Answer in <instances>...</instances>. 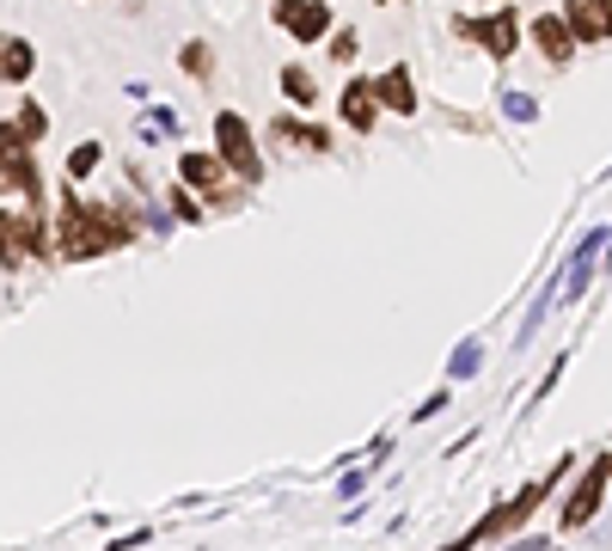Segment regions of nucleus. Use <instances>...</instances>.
<instances>
[{"instance_id":"obj_1","label":"nucleus","mask_w":612,"mask_h":551,"mask_svg":"<svg viewBox=\"0 0 612 551\" xmlns=\"http://www.w3.org/2000/svg\"><path fill=\"white\" fill-rule=\"evenodd\" d=\"M136 239V221L117 209H86L80 197H61V227H56V251L61 258H98L117 245Z\"/></svg>"},{"instance_id":"obj_2","label":"nucleus","mask_w":612,"mask_h":551,"mask_svg":"<svg viewBox=\"0 0 612 551\" xmlns=\"http://www.w3.org/2000/svg\"><path fill=\"white\" fill-rule=\"evenodd\" d=\"M569 466V459H564ZM564 466H557V472H564ZM557 472H545V478H533V484L527 490H515V496H508L503 508H490L484 520H478L472 534L459 539L454 551H472V546H484V539H508V534H520V527H527V515H539V503H545L551 496V484H557Z\"/></svg>"},{"instance_id":"obj_3","label":"nucleus","mask_w":612,"mask_h":551,"mask_svg":"<svg viewBox=\"0 0 612 551\" xmlns=\"http://www.w3.org/2000/svg\"><path fill=\"white\" fill-rule=\"evenodd\" d=\"M214 148H221V160H227L233 178H263V160H258V141H251V129H245L239 110H221L214 117Z\"/></svg>"},{"instance_id":"obj_4","label":"nucleus","mask_w":612,"mask_h":551,"mask_svg":"<svg viewBox=\"0 0 612 551\" xmlns=\"http://www.w3.org/2000/svg\"><path fill=\"white\" fill-rule=\"evenodd\" d=\"M31 251H49V233L37 214H13L0 209V270H19Z\"/></svg>"},{"instance_id":"obj_5","label":"nucleus","mask_w":612,"mask_h":551,"mask_svg":"<svg viewBox=\"0 0 612 551\" xmlns=\"http://www.w3.org/2000/svg\"><path fill=\"white\" fill-rule=\"evenodd\" d=\"M607 484H612V459H595V466L576 478V490H569L564 520H557V527H569V534H576V527H588V520L600 515V496H607Z\"/></svg>"},{"instance_id":"obj_6","label":"nucleus","mask_w":612,"mask_h":551,"mask_svg":"<svg viewBox=\"0 0 612 551\" xmlns=\"http://www.w3.org/2000/svg\"><path fill=\"white\" fill-rule=\"evenodd\" d=\"M0 166H7V178H13L31 202H44V184H37V166H31V136L19 122H0Z\"/></svg>"},{"instance_id":"obj_7","label":"nucleus","mask_w":612,"mask_h":551,"mask_svg":"<svg viewBox=\"0 0 612 551\" xmlns=\"http://www.w3.org/2000/svg\"><path fill=\"white\" fill-rule=\"evenodd\" d=\"M275 25L289 37H301V44H313V37L331 31V7L325 0H275Z\"/></svg>"},{"instance_id":"obj_8","label":"nucleus","mask_w":612,"mask_h":551,"mask_svg":"<svg viewBox=\"0 0 612 551\" xmlns=\"http://www.w3.org/2000/svg\"><path fill=\"white\" fill-rule=\"evenodd\" d=\"M459 31H472V37H478V44H484L496 61H503L508 49L520 44V19L508 13V7H503V13H490V19H466V25H459Z\"/></svg>"},{"instance_id":"obj_9","label":"nucleus","mask_w":612,"mask_h":551,"mask_svg":"<svg viewBox=\"0 0 612 551\" xmlns=\"http://www.w3.org/2000/svg\"><path fill=\"white\" fill-rule=\"evenodd\" d=\"M564 19H569V31H576V44H600V37H612V0H569Z\"/></svg>"},{"instance_id":"obj_10","label":"nucleus","mask_w":612,"mask_h":551,"mask_svg":"<svg viewBox=\"0 0 612 551\" xmlns=\"http://www.w3.org/2000/svg\"><path fill=\"white\" fill-rule=\"evenodd\" d=\"M337 110H343V122H350V129H374V122H380V98H374V80H350V86H343V98H337Z\"/></svg>"},{"instance_id":"obj_11","label":"nucleus","mask_w":612,"mask_h":551,"mask_svg":"<svg viewBox=\"0 0 612 551\" xmlns=\"http://www.w3.org/2000/svg\"><path fill=\"white\" fill-rule=\"evenodd\" d=\"M374 98H380V110H398V117H411V110H416L411 68H386V74H374Z\"/></svg>"},{"instance_id":"obj_12","label":"nucleus","mask_w":612,"mask_h":551,"mask_svg":"<svg viewBox=\"0 0 612 551\" xmlns=\"http://www.w3.org/2000/svg\"><path fill=\"white\" fill-rule=\"evenodd\" d=\"M533 44L545 49L557 68H564L569 56H576V31H569V19L564 13H539V25H533Z\"/></svg>"},{"instance_id":"obj_13","label":"nucleus","mask_w":612,"mask_h":551,"mask_svg":"<svg viewBox=\"0 0 612 551\" xmlns=\"http://www.w3.org/2000/svg\"><path fill=\"white\" fill-rule=\"evenodd\" d=\"M178 178H184V190H214V184L233 178V172H227V160H221V153H184V160H178Z\"/></svg>"},{"instance_id":"obj_14","label":"nucleus","mask_w":612,"mask_h":551,"mask_svg":"<svg viewBox=\"0 0 612 551\" xmlns=\"http://www.w3.org/2000/svg\"><path fill=\"white\" fill-rule=\"evenodd\" d=\"M31 68H37V49H31L25 37H0V80H7V86H25Z\"/></svg>"},{"instance_id":"obj_15","label":"nucleus","mask_w":612,"mask_h":551,"mask_svg":"<svg viewBox=\"0 0 612 551\" xmlns=\"http://www.w3.org/2000/svg\"><path fill=\"white\" fill-rule=\"evenodd\" d=\"M275 141H282V148H313V153L331 148V136H325V129H313V122H301V117H282V122H275Z\"/></svg>"},{"instance_id":"obj_16","label":"nucleus","mask_w":612,"mask_h":551,"mask_svg":"<svg viewBox=\"0 0 612 551\" xmlns=\"http://www.w3.org/2000/svg\"><path fill=\"white\" fill-rule=\"evenodd\" d=\"M98 160H105V153H98V141H80V148L68 153V178H92V172H98Z\"/></svg>"},{"instance_id":"obj_17","label":"nucleus","mask_w":612,"mask_h":551,"mask_svg":"<svg viewBox=\"0 0 612 551\" xmlns=\"http://www.w3.org/2000/svg\"><path fill=\"white\" fill-rule=\"evenodd\" d=\"M282 92H289L294 105H313V98H319V86H313V74H301V68H282Z\"/></svg>"},{"instance_id":"obj_18","label":"nucleus","mask_w":612,"mask_h":551,"mask_svg":"<svg viewBox=\"0 0 612 551\" xmlns=\"http://www.w3.org/2000/svg\"><path fill=\"white\" fill-rule=\"evenodd\" d=\"M19 129H25L31 141H44L49 136V110L37 105V98H25V105H19Z\"/></svg>"},{"instance_id":"obj_19","label":"nucleus","mask_w":612,"mask_h":551,"mask_svg":"<svg viewBox=\"0 0 612 551\" xmlns=\"http://www.w3.org/2000/svg\"><path fill=\"white\" fill-rule=\"evenodd\" d=\"M178 61H184V74H197V80L214 74V49H209V44H184Z\"/></svg>"},{"instance_id":"obj_20","label":"nucleus","mask_w":612,"mask_h":551,"mask_svg":"<svg viewBox=\"0 0 612 551\" xmlns=\"http://www.w3.org/2000/svg\"><path fill=\"white\" fill-rule=\"evenodd\" d=\"M331 56L337 61H355V37H350V31H343V37H331Z\"/></svg>"},{"instance_id":"obj_21","label":"nucleus","mask_w":612,"mask_h":551,"mask_svg":"<svg viewBox=\"0 0 612 551\" xmlns=\"http://www.w3.org/2000/svg\"><path fill=\"white\" fill-rule=\"evenodd\" d=\"M515 551H545V546H539V539H527V546H515Z\"/></svg>"}]
</instances>
